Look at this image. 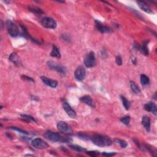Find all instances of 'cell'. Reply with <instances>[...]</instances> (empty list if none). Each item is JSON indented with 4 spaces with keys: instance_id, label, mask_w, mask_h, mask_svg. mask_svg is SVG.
Wrapping results in <instances>:
<instances>
[{
    "instance_id": "cell-1",
    "label": "cell",
    "mask_w": 157,
    "mask_h": 157,
    "mask_svg": "<svg viewBox=\"0 0 157 157\" xmlns=\"http://www.w3.org/2000/svg\"><path fill=\"white\" fill-rule=\"evenodd\" d=\"M91 140L93 144L100 147L109 146L113 144V141L108 136L98 134H93L91 137Z\"/></svg>"
},
{
    "instance_id": "cell-2",
    "label": "cell",
    "mask_w": 157,
    "mask_h": 157,
    "mask_svg": "<svg viewBox=\"0 0 157 157\" xmlns=\"http://www.w3.org/2000/svg\"><path fill=\"white\" fill-rule=\"evenodd\" d=\"M44 137L47 139L52 141V142H67L69 141L68 139L63 137L60 134L56 132H53L51 130H48L44 134Z\"/></svg>"
},
{
    "instance_id": "cell-3",
    "label": "cell",
    "mask_w": 157,
    "mask_h": 157,
    "mask_svg": "<svg viewBox=\"0 0 157 157\" xmlns=\"http://www.w3.org/2000/svg\"><path fill=\"white\" fill-rule=\"evenodd\" d=\"M6 26L8 33L12 37H16L19 34V29L14 22L11 20H7L6 23Z\"/></svg>"
},
{
    "instance_id": "cell-4",
    "label": "cell",
    "mask_w": 157,
    "mask_h": 157,
    "mask_svg": "<svg viewBox=\"0 0 157 157\" xmlns=\"http://www.w3.org/2000/svg\"><path fill=\"white\" fill-rule=\"evenodd\" d=\"M84 64L87 68H93L96 64V58L93 52H90L84 60Z\"/></svg>"
},
{
    "instance_id": "cell-5",
    "label": "cell",
    "mask_w": 157,
    "mask_h": 157,
    "mask_svg": "<svg viewBox=\"0 0 157 157\" xmlns=\"http://www.w3.org/2000/svg\"><path fill=\"white\" fill-rule=\"evenodd\" d=\"M57 128L59 130V131L66 134V135H69L73 132V130L69 125L65 122H62V121L57 123Z\"/></svg>"
},
{
    "instance_id": "cell-6",
    "label": "cell",
    "mask_w": 157,
    "mask_h": 157,
    "mask_svg": "<svg viewBox=\"0 0 157 157\" xmlns=\"http://www.w3.org/2000/svg\"><path fill=\"white\" fill-rule=\"evenodd\" d=\"M41 24L46 28L54 29L57 26L56 21L51 17H44L41 20Z\"/></svg>"
},
{
    "instance_id": "cell-7",
    "label": "cell",
    "mask_w": 157,
    "mask_h": 157,
    "mask_svg": "<svg viewBox=\"0 0 157 157\" xmlns=\"http://www.w3.org/2000/svg\"><path fill=\"white\" fill-rule=\"evenodd\" d=\"M31 145H32L36 149H46L49 147L47 144L43 141L41 139L36 138L31 141Z\"/></svg>"
},
{
    "instance_id": "cell-8",
    "label": "cell",
    "mask_w": 157,
    "mask_h": 157,
    "mask_svg": "<svg viewBox=\"0 0 157 157\" xmlns=\"http://www.w3.org/2000/svg\"><path fill=\"white\" fill-rule=\"evenodd\" d=\"M47 65L51 69L55 70L57 71L58 73H60L63 74H65L66 73V69L65 67L59 65H57L55 63L52 61H49L47 62Z\"/></svg>"
},
{
    "instance_id": "cell-9",
    "label": "cell",
    "mask_w": 157,
    "mask_h": 157,
    "mask_svg": "<svg viewBox=\"0 0 157 157\" xmlns=\"http://www.w3.org/2000/svg\"><path fill=\"white\" fill-rule=\"evenodd\" d=\"M86 69L84 67L82 66H79L74 72L75 77L79 81H82L86 77Z\"/></svg>"
},
{
    "instance_id": "cell-10",
    "label": "cell",
    "mask_w": 157,
    "mask_h": 157,
    "mask_svg": "<svg viewBox=\"0 0 157 157\" xmlns=\"http://www.w3.org/2000/svg\"><path fill=\"white\" fill-rule=\"evenodd\" d=\"M63 107L66 111V114H68L71 118L74 119L76 117V113L74 110L71 107V106L67 102H64L63 103Z\"/></svg>"
},
{
    "instance_id": "cell-11",
    "label": "cell",
    "mask_w": 157,
    "mask_h": 157,
    "mask_svg": "<svg viewBox=\"0 0 157 157\" xmlns=\"http://www.w3.org/2000/svg\"><path fill=\"white\" fill-rule=\"evenodd\" d=\"M41 79L44 84L52 88H56L58 86V82L55 80L51 79L47 77H45V76H41Z\"/></svg>"
},
{
    "instance_id": "cell-12",
    "label": "cell",
    "mask_w": 157,
    "mask_h": 157,
    "mask_svg": "<svg viewBox=\"0 0 157 157\" xmlns=\"http://www.w3.org/2000/svg\"><path fill=\"white\" fill-rule=\"evenodd\" d=\"M95 25L96 29L100 31L102 33H111L112 30L107 26L102 24L99 21H95Z\"/></svg>"
},
{
    "instance_id": "cell-13",
    "label": "cell",
    "mask_w": 157,
    "mask_h": 157,
    "mask_svg": "<svg viewBox=\"0 0 157 157\" xmlns=\"http://www.w3.org/2000/svg\"><path fill=\"white\" fill-rule=\"evenodd\" d=\"M144 109L146 111L150 112L152 114H154L155 115H156L157 110H156V106L155 104L153 102H149L146 103L144 105Z\"/></svg>"
},
{
    "instance_id": "cell-14",
    "label": "cell",
    "mask_w": 157,
    "mask_h": 157,
    "mask_svg": "<svg viewBox=\"0 0 157 157\" xmlns=\"http://www.w3.org/2000/svg\"><path fill=\"white\" fill-rule=\"evenodd\" d=\"M137 3L139 8L143 11H144L147 13H149V14H152V13H153V11H152L150 7L146 2L142 1H137Z\"/></svg>"
},
{
    "instance_id": "cell-15",
    "label": "cell",
    "mask_w": 157,
    "mask_h": 157,
    "mask_svg": "<svg viewBox=\"0 0 157 157\" xmlns=\"http://www.w3.org/2000/svg\"><path fill=\"white\" fill-rule=\"evenodd\" d=\"M142 124L148 132L150 130V119L148 116H144L142 119Z\"/></svg>"
},
{
    "instance_id": "cell-16",
    "label": "cell",
    "mask_w": 157,
    "mask_h": 157,
    "mask_svg": "<svg viewBox=\"0 0 157 157\" xmlns=\"http://www.w3.org/2000/svg\"><path fill=\"white\" fill-rule=\"evenodd\" d=\"M9 60L12 61L16 66H20L21 65V61L19 57L17 56L15 53H12L9 56Z\"/></svg>"
},
{
    "instance_id": "cell-17",
    "label": "cell",
    "mask_w": 157,
    "mask_h": 157,
    "mask_svg": "<svg viewBox=\"0 0 157 157\" xmlns=\"http://www.w3.org/2000/svg\"><path fill=\"white\" fill-rule=\"evenodd\" d=\"M80 100L82 102L85 103V104H86L91 106L92 107L95 106V104H94V102L93 101L92 98L90 96H88V95L84 96L82 98H80Z\"/></svg>"
},
{
    "instance_id": "cell-18",
    "label": "cell",
    "mask_w": 157,
    "mask_h": 157,
    "mask_svg": "<svg viewBox=\"0 0 157 157\" xmlns=\"http://www.w3.org/2000/svg\"><path fill=\"white\" fill-rule=\"evenodd\" d=\"M51 55L52 57H56V58H60L61 57V54L59 49L58 48L55 46H53L52 48V51L51 53Z\"/></svg>"
},
{
    "instance_id": "cell-19",
    "label": "cell",
    "mask_w": 157,
    "mask_h": 157,
    "mask_svg": "<svg viewBox=\"0 0 157 157\" xmlns=\"http://www.w3.org/2000/svg\"><path fill=\"white\" fill-rule=\"evenodd\" d=\"M21 119L24 121H25L26 122H36V120L32 116L29 115H21Z\"/></svg>"
},
{
    "instance_id": "cell-20",
    "label": "cell",
    "mask_w": 157,
    "mask_h": 157,
    "mask_svg": "<svg viewBox=\"0 0 157 157\" xmlns=\"http://www.w3.org/2000/svg\"><path fill=\"white\" fill-rule=\"evenodd\" d=\"M28 9L31 12H32L33 13H34V14H37V15H41V14H42L44 13V12L41 9H39L37 7H34V6L29 7Z\"/></svg>"
},
{
    "instance_id": "cell-21",
    "label": "cell",
    "mask_w": 157,
    "mask_h": 157,
    "mask_svg": "<svg viewBox=\"0 0 157 157\" xmlns=\"http://www.w3.org/2000/svg\"><path fill=\"white\" fill-rule=\"evenodd\" d=\"M150 79L149 77L145 74H142L141 75V83L142 86H147L149 84Z\"/></svg>"
},
{
    "instance_id": "cell-22",
    "label": "cell",
    "mask_w": 157,
    "mask_h": 157,
    "mask_svg": "<svg viewBox=\"0 0 157 157\" xmlns=\"http://www.w3.org/2000/svg\"><path fill=\"white\" fill-rule=\"evenodd\" d=\"M130 87H131L133 92L134 93H135L136 94H138L141 92L140 88H139V87L133 81L130 82Z\"/></svg>"
},
{
    "instance_id": "cell-23",
    "label": "cell",
    "mask_w": 157,
    "mask_h": 157,
    "mask_svg": "<svg viewBox=\"0 0 157 157\" xmlns=\"http://www.w3.org/2000/svg\"><path fill=\"white\" fill-rule=\"evenodd\" d=\"M121 99H122V102H123V104L125 107V108L126 110H129L130 106H131V103H130V102L127 100L126 99V98L124 97V96H121Z\"/></svg>"
},
{
    "instance_id": "cell-24",
    "label": "cell",
    "mask_w": 157,
    "mask_h": 157,
    "mask_svg": "<svg viewBox=\"0 0 157 157\" xmlns=\"http://www.w3.org/2000/svg\"><path fill=\"white\" fill-rule=\"evenodd\" d=\"M70 147H71L72 149L77 151L79 152H85L86 151V149H84V148L82 147H80V146H75V145H71L69 146Z\"/></svg>"
},
{
    "instance_id": "cell-25",
    "label": "cell",
    "mask_w": 157,
    "mask_h": 157,
    "mask_svg": "<svg viewBox=\"0 0 157 157\" xmlns=\"http://www.w3.org/2000/svg\"><path fill=\"white\" fill-rule=\"evenodd\" d=\"M130 119H130L129 116H125V117H123L120 119V122L125 125H128L129 123Z\"/></svg>"
},
{
    "instance_id": "cell-26",
    "label": "cell",
    "mask_w": 157,
    "mask_h": 157,
    "mask_svg": "<svg viewBox=\"0 0 157 157\" xmlns=\"http://www.w3.org/2000/svg\"><path fill=\"white\" fill-rule=\"evenodd\" d=\"M115 141L119 144L120 145V146H121V147H122V148H125V147H126L128 146V144L127 143V142H125V141L121 140V139H116Z\"/></svg>"
},
{
    "instance_id": "cell-27",
    "label": "cell",
    "mask_w": 157,
    "mask_h": 157,
    "mask_svg": "<svg viewBox=\"0 0 157 157\" xmlns=\"http://www.w3.org/2000/svg\"><path fill=\"white\" fill-rule=\"evenodd\" d=\"M87 153L91 156H97L100 154L99 152H96V151H89V152H87Z\"/></svg>"
},
{
    "instance_id": "cell-28",
    "label": "cell",
    "mask_w": 157,
    "mask_h": 157,
    "mask_svg": "<svg viewBox=\"0 0 157 157\" xmlns=\"http://www.w3.org/2000/svg\"><path fill=\"white\" fill-rule=\"evenodd\" d=\"M115 61H116V63L117 65H122V57H121V56L119 55L116 57V60H115Z\"/></svg>"
},
{
    "instance_id": "cell-29",
    "label": "cell",
    "mask_w": 157,
    "mask_h": 157,
    "mask_svg": "<svg viewBox=\"0 0 157 157\" xmlns=\"http://www.w3.org/2000/svg\"><path fill=\"white\" fill-rule=\"evenodd\" d=\"M11 129H12L14 130H16V131H18L19 132H20V133L22 134H28V133H26V131H24V130H22V129L19 128H17V127H11Z\"/></svg>"
},
{
    "instance_id": "cell-30",
    "label": "cell",
    "mask_w": 157,
    "mask_h": 157,
    "mask_svg": "<svg viewBox=\"0 0 157 157\" xmlns=\"http://www.w3.org/2000/svg\"><path fill=\"white\" fill-rule=\"evenodd\" d=\"M22 78H24V80H28V81H32V82H34V80H33V79H31V78H30V77H27V76L23 75V76H22Z\"/></svg>"
},
{
    "instance_id": "cell-31",
    "label": "cell",
    "mask_w": 157,
    "mask_h": 157,
    "mask_svg": "<svg viewBox=\"0 0 157 157\" xmlns=\"http://www.w3.org/2000/svg\"><path fill=\"white\" fill-rule=\"evenodd\" d=\"M115 153H102V155L106 156H112L115 155Z\"/></svg>"
}]
</instances>
